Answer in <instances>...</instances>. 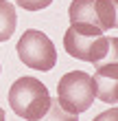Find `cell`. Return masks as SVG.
Segmentation results:
<instances>
[{"instance_id":"cell-1","label":"cell","mask_w":118,"mask_h":121,"mask_svg":"<svg viewBox=\"0 0 118 121\" xmlns=\"http://www.w3.org/2000/svg\"><path fill=\"white\" fill-rule=\"evenodd\" d=\"M107 44H109V38H105L99 26H92V24L72 22L64 33L66 53L81 62H90V64L101 62L107 55Z\"/></svg>"},{"instance_id":"cell-2","label":"cell","mask_w":118,"mask_h":121,"mask_svg":"<svg viewBox=\"0 0 118 121\" xmlns=\"http://www.w3.org/2000/svg\"><path fill=\"white\" fill-rule=\"evenodd\" d=\"M48 88L35 77H20L9 88V106L18 117L26 121H37L48 110Z\"/></svg>"},{"instance_id":"cell-3","label":"cell","mask_w":118,"mask_h":121,"mask_svg":"<svg viewBox=\"0 0 118 121\" xmlns=\"http://www.w3.org/2000/svg\"><path fill=\"white\" fill-rule=\"evenodd\" d=\"M94 99H96V84L90 73L70 70L57 84V101L61 104L64 110L72 112V115L85 112Z\"/></svg>"},{"instance_id":"cell-4","label":"cell","mask_w":118,"mask_h":121,"mask_svg":"<svg viewBox=\"0 0 118 121\" xmlns=\"http://www.w3.org/2000/svg\"><path fill=\"white\" fill-rule=\"evenodd\" d=\"M15 48H18V57L22 60V64L33 70L48 73L57 64V48L50 42V38L42 31H35V29L24 31L22 38L18 40Z\"/></svg>"},{"instance_id":"cell-5","label":"cell","mask_w":118,"mask_h":121,"mask_svg":"<svg viewBox=\"0 0 118 121\" xmlns=\"http://www.w3.org/2000/svg\"><path fill=\"white\" fill-rule=\"evenodd\" d=\"M96 99L105 104H118V62H96Z\"/></svg>"},{"instance_id":"cell-6","label":"cell","mask_w":118,"mask_h":121,"mask_svg":"<svg viewBox=\"0 0 118 121\" xmlns=\"http://www.w3.org/2000/svg\"><path fill=\"white\" fill-rule=\"evenodd\" d=\"M70 22H83V24H92L99 26L96 20V0H72L70 9H68Z\"/></svg>"},{"instance_id":"cell-7","label":"cell","mask_w":118,"mask_h":121,"mask_svg":"<svg viewBox=\"0 0 118 121\" xmlns=\"http://www.w3.org/2000/svg\"><path fill=\"white\" fill-rule=\"evenodd\" d=\"M15 24H18V16L13 4L7 0H0V42H7L13 35Z\"/></svg>"},{"instance_id":"cell-8","label":"cell","mask_w":118,"mask_h":121,"mask_svg":"<svg viewBox=\"0 0 118 121\" xmlns=\"http://www.w3.org/2000/svg\"><path fill=\"white\" fill-rule=\"evenodd\" d=\"M37 121H79V115H72V112L64 110V108H61V104L57 101V97H50L48 110Z\"/></svg>"},{"instance_id":"cell-9","label":"cell","mask_w":118,"mask_h":121,"mask_svg":"<svg viewBox=\"0 0 118 121\" xmlns=\"http://www.w3.org/2000/svg\"><path fill=\"white\" fill-rule=\"evenodd\" d=\"M15 2L26 11H39V9H46V7L53 4V0H15Z\"/></svg>"},{"instance_id":"cell-10","label":"cell","mask_w":118,"mask_h":121,"mask_svg":"<svg viewBox=\"0 0 118 121\" xmlns=\"http://www.w3.org/2000/svg\"><path fill=\"white\" fill-rule=\"evenodd\" d=\"M101 62H118V38H109L107 55H105Z\"/></svg>"},{"instance_id":"cell-11","label":"cell","mask_w":118,"mask_h":121,"mask_svg":"<svg viewBox=\"0 0 118 121\" xmlns=\"http://www.w3.org/2000/svg\"><path fill=\"white\" fill-rule=\"evenodd\" d=\"M92 121H118V108H109L105 112H101V115L94 117Z\"/></svg>"},{"instance_id":"cell-12","label":"cell","mask_w":118,"mask_h":121,"mask_svg":"<svg viewBox=\"0 0 118 121\" xmlns=\"http://www.w3.org/2000/svg\"><path fill=\"white\" fill-rule=\"evenodd\" d=\"M114 4V29H118V0H112Z\"/></svg>"},{"instance_id":"cell-13","label":"cell","mask_w":118,"mask_h":121,"mask_svg":"<svg viewBox=\"0 0 118 121\" xmlns=\"http://www.w3.org/2000/svg\"><path fill=\"white\" fill-rule=\"evenodd\" d=\"M0 121H4V110L0 108Z\"/></svg>"}]
</instances>
